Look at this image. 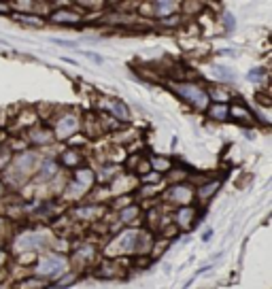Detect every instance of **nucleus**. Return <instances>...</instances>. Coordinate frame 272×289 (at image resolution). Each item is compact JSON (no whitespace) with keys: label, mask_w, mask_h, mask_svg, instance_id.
Returning a JSON list of instances; mask_svg holds the SVG:
<instances>
[{"label":"nucleus","mask_w":272,"mask_h":289,"mask_svg":"<svg viewBox=\"0 0 272 289\" xmlns=\"http://www.w3.org/2000/svg\"><path fill=\"white\" fill-rule=\"evenodd\" d=\"M34 164H37V156L34 153H21V156H17L11 162V170L6 179L11 183H21V179H26L34 170Z\"/></svg>","instance_id":"nucleus-1"},{"label":"nucleus","mask_w":272,"mask_h":289,"mask_svg":"<svg viewBox=\"0 0 272 289\" xmlns=\"http://www.w3.org/2000/svg\"><path fill=\"white\" fill-rule=\"evenodd\" d=\"M173 89L183 98V100H187V102L194 104L196 109L204 111L206 107H209V94H206L202 87L194 85V83H181V85H173Z\"/></svg>","instance_id":"nucleus-2"},{"label":"nucleus","mask_w":272,"mask_h":289,"mask_svg":"<svg viewBox=\"0 0 272 289\" xmlns=\"http://www.w3.org/2000/svg\"><path fill=\"white\" fill-rule=\"evenodd\" d=\"M138 232L136 230H126L121 236H117L109 247H106V255H124L130 253L138 247Z\"/></svg>","instance_id":"nucleus-3"},{"label":"nucleus","mask_w":272,"mask_h":289,"mask_svg":"<svg viewBox=\"0 0 272 289\" xmlns=\"http://www.w3.org/2000/svg\"><path fill=\"white\" fill-rule=\"evenodd\" d=\"M66 268V259L60 257V255H47L43 257L39 266L34 268V272L39 274V277H58V274Z\"/></svg>","instance_id":"nucleus-4"},{"label":"nucleus","mask_w":272,"mask_h":289,"mask_svg":"<svg viewBox=\"0 0 272 289\" xmlns=\"http://www.w3.org/2000/svg\"><path fill=\"white\" fill-rule=\"evenodd\" d=\"M47 243V236L41 234V232H24L17 241H15V249L17 251H34V249H41L43 245Z\"/></svg>","instance_id":"nucleus-5"},{"label":"nucleus","mask_w":272,"mask_h":289,"mask_svg":"<svg viewBox=\"0 0 272 289\" xmlns=\"http://www.w3.org/2000/svg\"><path fill=\"white\" fill-rule=\"evenodd\" d=\"M79 130V119L75 115H64L58 124H55V136L58 138H68Z\"/></svg>","instance_id":"nucleus-6"},{"label":"nucleus","mask_w":272,"mask_h":289,"mask_svg":"<svg viewBox=\"0 0 272 289\" xmlns=\"http://www.w3.org/2000/svg\"><path fill=\"white\" fill-rule=\"evenodd\" d=\"M168 200L173 202H179V204H189L191 198H194V194H191V187L187 185H173L168 189Z\"/></svg>","instance_id":"nucleus-7"},{"label":"nucleus","mask_w":272,"mask_h":289,"mask_svg":"<svg viewBox=\"0 0 272 289\" xmlns=\"http://www.w3.org/2000/svg\"><path fill=\"white\" fill-rule=\"evenodd\" d=\"M91 183H94V172H91V170H79L75 174V185H73L77 189V196L83 194V192H88Z\"/></svg>","instance_id":"nucleus-8"},{"label":"nucleus","mask_w":272,"mask_h":289,"mask_svg":"<svg viewBox=\"0 0 272 289\" xmlns=\"http://www.w3.org/2000/svg\"><path fill=\"white\" fill-rule=\"evenodd\" d=\"M102 107L106 111H111V115H115L119 117L121 122H128L130 119V111H128V107L124 102H119V100H109V102H102Z\"/></svg>","instance_id":"nucleus-9"},{"label":"nucleus","mask_w":272,"mask_h":289,"mask_svg":"<svg viewBox=\"0 0 272 289\" xmlns=\"http://www.w3.org/2000/svg\"><path fill=\"white\" fill-rule=\"evenodd\" d=\"M149 6L153 9L151 13H155V15H173L179 9V2H151Z\"/></svg>","instance_id":"nucleus-10"},{"label":"nucleus","mask_w":272,"mask_h":289,"mask_svg":"<svg viewBox=\"0 0 272 289\" xmlns=\"http://www.w3.org/2000/svg\"><path fill=\"white\" fill-rule=\"evenodd\" d=\"M194 215H196V210L191 208V206H183V208L177 213L179 225H181V228H189V225L194 223Z\"/></svg>","instance_id":"nucleus-11"},{"label":"nucleus","mask_w":272,"mask_h":289,"mask_svg":"<svg viewBox=\"0 0 272 289\" xmlns=\"http://www.w3.org/2000/svg\"><path fill=\"white\" fill-rule=\"evenodd\" d=\"M51 22H66V24H79L81 22V15H77V13H70V11H58L51 15Z\"/></svg>","instance_id":"nucleus-12"},{"label":"nucleus","mask_w":272,"mask_h":289,"mask_svg":"<svg viewBox=\"0 0 272 289\" xmlns=\"http://www.w3.org/2000/svg\"><path fill=\"white\" fill-rule=\"evenodd\" d=\"M227 113H230V109H227L226 104H213V107L209 109V115L213 119H219V122H226V119L230 117Z\"/></svg>","instance_id":"nucleus-13"},{"label":"nucleus","mask_w":272,"mask_h":289,"mask_svg":"<svg viewBox=\"0 0 272 289\" xmlns=\"http://www.w3.org/2000/svg\"><path fill=\"white\" fill-rule=\"evenodd\" d=\"M30 138H32V143L34 145H45V143H49V140H51V132L49 130H34L32 134H30Z\"/></svg>","instance_id":"nucleus-14"},{"label":"nucleus","mask_w":272,"mask_h":289,"mask_svg":"<svg viewBox=\"0 0 272 289\" xmlns=\"http://www.w3.org/2000/svg\"><path fill=\"white\" fill-rule=\"evenodd\" d=\"M227 115H232L236 119H240V122H245V124H251V115H249V111L245 107H234Z\"/></svg>","instance_id":"nucleus-15"},{"label":"nucleus","mask_w":272,"mask_h":289,"mask_svg":"<svg viewBox=\"0 0 272 289\" xmlns=\"http://www.w3.org/2000/svg\"><path fill=\"white\" fill-rule=\"evenodd\" d=\"M151 166H153L155 172H164V170H170V166H173V164H170L168 158H153Z\"/></svg>","instance_id":"nucleus-16"},{"label":"nucleus","mask_w":272,"mask_h":289,"mask_svg":"<svg viewBox=\"0 0 272 289\" xmlns=\"http://www.w3.org/2000/svg\"><path fill=\"white\" fill-rule=\"evenodd\" d=\"M136 215H138V208H136V206H128V208H124V210H121V217H119V221L128 223V221H132Z\"/></svg>","instance_id":"nucleus-17"},{"label":"nucleus","mask_w":272,"mask_h":289,"mask_svg":"<svg viewBox=\"0 0 272 289\" xmlns=\"http://www.w3.org/2000/svg\"><path fill=\"white\" fill-rule=\"evenodd\" d=\"M217 187H219V181H213V183H209V185H206V187L200 189V198H209V196H211V194H213Z\"/></svg>","instance_id":"nucleus-18"},{"label":"nucleus","mask_w":272,"mask_h":289,"mask_svg":"<svg viewBox=\"0 0 272 289\" xmlns=\"http://www.w3.org/2000/svg\"><path fill=\"white\" fill-rule=\"evenodd\" d=\"M15 19H19V22H26V24H34V26H43V19L37 17V15H15Z\"/></svg>","instance_id":"nucleus-19"},{"label":"nucleus","mask_w":272,"mask_h":289,"mask_svg":"<svg viewBox=\"0 0 272 289\" xmlns=\"http://www.w3.org/2000/svg\"><path fill=\"white\" fill-rule=\"evenodd\" d=\"M213 70H215V75L217 77H224V81L232 79V70H227L226 66H213Z\"/></svg>","instance_id":"nucleus-20"},{"label":"nucleus","mask_w":272,"mask_h":289,"mask_svg":"<svg viewBox=\"0 0 272 289\" xmlns=\"http://www.w3.org/2000/svg\"><path fill=\"white\" fill-rule=\"evenodd\" d=\"M64 162H66V166H75V164L81 162V158H79L75 151H66V153H64Z\"/></svg>","instance_id":"nucleus-21"},{"label":"nucleus","mask_w":272,"mask_h":289,"mask_svg":"<svg viewBox=\"0 0 272 289\" xmlns=\"http://www.w3.org/2000/svg\"><path fill=\"white\" fill-rule=\"evenodd\" d=\"M55 170H58V166H55L53 160H47L45 164H43V174H45V177H49V174H55Z\"/></svg>","instance_id":"nucleus-22"},{"label":"nucleus","mask_w":272,"mask_h":289,"mask_svg":"<svg viewBox=\"0 0 272 289\" xmlns=\"http://www.w3.org/2000/svg\"><path fill=\"white\" fill-rule=\"evenodd\" d=\"M211 96L215 98V100H217V104L227 100V94H226V91H221V89H213V91H211ZM211 96H209V98H211Z\"/></svg>","instance_id":"nucleus-23"},{"label":"nucleus","mask_w":272,"mask_h":289,"mask_svg":"<svg viewBox=\"0 0 272 289\" xmlns=\"http://www.w3.org/2000/svg\"><path fill=\"white\" fill-rule=\"evenodd\" d=\"M224 19H226V30L230 32V30H234V17L230 15V13H226L224 15Z\"/></svg>","instance_id":"nucleus-24"},{"label":"nucleus","mask_w":272,"mask_h":289,"mask_svg":"<svg viewBox=\"0 0 272 289\" xmlns=\"http://www.w3.org/2000/svg\"><path fill=\"white\" fill-rule=\"evenodd\" d=\"M262 75H264V68L251 70V73H249V81H257V77H262Z\"/></svg>","instance_id":"nucleus-25"},{"label":"nucleus","mask_w":272,"mask_h":289,"mask_svg":"<svg viewBox=\"0 0 272 289\" xmlns=\"http://www.w3.org/2000/svg\"><path fill=\"white\" fill-rule=\"evenodd\" d=\"M157 181H160V174H149V177H145V183H157Z\"/></svg>","instance_id":"nucleus-26"},{"label":"nucleus","mask_w":272,"mask_h":289,"mask_svg":"<svg viewBox=\"0 0 272 289\" xmlns=\"http://www.w3.org/2000/svg\"><path fill=\"white\" fill-rule=\"evenodd\" d=\"M179 24V17H173V19H164V26H177Z\"/></svg>","instance_id":"nucleus-27"},{"label":"nucleus","mask_w":272,"mask_h":289,"mask_svg":"<svg viewBox=\"0 0 272 289\" xmlns=\"http://www.w3.org/2000/svg\"><path fill=\"white\" fill-rule=\"evenodd\" d=\"M9 11V4H0V13H6Z\"/></svg>","instance_id":"nucleus-28"},{"label":"nucleus","mask_w":272,"mask_h":289,"mask_svg":"<svg viewBox=\"0 0 272 289\" xmlns=\"http://www.w3.org/2000/svg\"><path fill=\"white\" fill-rule=\"evenodd\" d=\"M0 194H2V183H0Z\"/></svg>","instance_id":"nucleus-29"},{"label":"nucleus","mask_w":272,"mask_h":289,"mask_svg":"<svg viewBox=\"0 0 272 289\" xmlns=\"http://www.w3.org/2000/svg\"><path fill=\"white\" fill-rule=\"evenodd\" d=\"M0 228H2V221H0Z\"/></svg>","instance_id":"nucleus-30"}]
</instances>
